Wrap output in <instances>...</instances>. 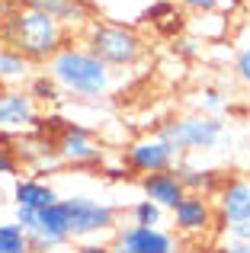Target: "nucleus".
<instances>
[{"label":"nucleus","instance_id":"f3484780","mask_svg":"<svg viewBox=\"0 0 250 253\" xmlns=\"http://www.w3.org/2000/svg\"><path fill=\"white\" fill-rule=\"evenodd\" d=\"M29 68L32 64L26 61L16 48H10V45L0 39V81H6V84L26 81V77H29Z\"/></svg>","mask_w":250,"mask_h":253},{"label":"nucleus","instance_id":"20e7f679","mask_svg":"<svg viewBox=\"0 0 250 253\" xmlns=\"http://www.w3.org/2000/svg\"><path fill=\"white\" fill-rule=\"evenodd\" d=\"M157 135L164 141L173 144L176 154H206V151L218 148L225 138V122L218 116H183V119H170L161 125Z\"/></svg>","mask_w":250,"mask_h":253},{"label":"nucleus","instance_id":"4468645a","mask_svg":"<svg viewBox=\"0 0 250 253\" xmlns=\"http://www.w3.org/2000/svg\"><path fill=\"white\" fill-rule=\"evenodd\" d=\"M218 211L225 224L250 221V179H228L218 189Z\"/></svg>","mask_w":250,"mask_h":253},{"label":"nucleus","instance_id":"c85d7f7f","mask_svg":"<svg viewBox=\"0 0 250 253\" xmlns=\"http://www.w3.org/2000/svg\"><path fill=\"white\" fill-rule=\"evenodd\" d=\"M247 231H250V221H247Z\"/></svg>","mask_w":250,"mask_h":253},{"label":"nucleus","instance_id":"bb28decb","mask_svg":"<svg viewBox=\"0 0 250 253\" xmlns=\"http://www.w3.org/2000/svg\"><path fill=\"white\" fill-rule=\"evenodd\" d=\"M225 253H250V241H228Z\"/></svg>","mask_w":250,"mask_h":253},{"label":"nucleus","instance_id":"4be33fe9","mask_svg":"<svg viewBox=\"0 0 250 253\" xmlns=\"http://www.w3.org/2000/svg\"><path fill=\"white\" fill-rule=\"evenodd\" d=\"M13 221L19 224V228L26 231V234H36V228H39V211L36 209H23V205H16V218Z\"/></svg>","mask_w":250,"mask_h":253},{"label":"nucleus","instance_id":"393cba45","mask_svg":"<svg viewBox=\"0 0 250 253\" xmlns=\"http://www.w3.org/2000/svg\"><path fill=\"white\" fill-rule=\"evenodd\" d=\"M180 6H186V10H196V13H212L221 6V0H176Z\"/></svg>","mask_w":250,"mask_h":253},{"label":"nucleus","instance_id":"f8f14e48","mask_svg":"<svg viewBox=\"0 0 250 253\" xmlns=\"http://www.w3.org/2000/svg\"><path fill=\"white\" fill-rule=\"evenodd\" d=\"M170 215H173V228L180 231V234H206V231L212 228L215 211H212V202H208L206 196L186 192V199H183Z\"/></svg>","mask_w":250,"mask_h":253},{"label":"nucleus","instance_id":"a211bd4d","mask_svg":"<svg viewBox=\"0 0 250 253\" xmlns=\"http://www.w3.org/2000/svg\"><path fill=\"white\" fill-rule=\"evenodd\" d=\"M26 90H29V96L36 99V103H45V106L48 103H61L64 99V90L55 84V77H51L48 71H45V74H32Z\"/></svg>","mask_w":250,"mask_h":253},{"label":"nucleus","instance_id":"423d86ee","mask_svg":"<svg viewBox=\"0 0 250 253\" xmlns=\"http://www.w3.org/2000/svg\"><path fill=\"white\" fill-rule=\"evenodd\" d=\"M176 151L170 141H164L161 135H144L135 138L128 148L122 151V161L125 167L138 176H151V173H164V170H173L176 167Z\"/></svg>","mask_w":250,"mask_h":253},{"label":"nucleus","instance_id":"0eeeda50","mask_svg":"<svg viewBox=\"0 0 250 253\" xmlns=\"http://www.w3.org/2000/svg\"><path fill=\"white\" fill-rule=\"evenodd\" d=\"M39 128V103L29 90H0V135H26Z\"/></svg>","mask_w":250,"mask_h":253},{"label":"nucleus","instance_id":"ddd939ff","mask_svg":"<svg viewBox=\"0 0 250 253\" xmlns=\"http://www.w3.org/2000/svg\"><path fill=\"white\" fill-rule=\"evenodd\" d=\"M26 6H32V10H42L48 13V16H55L58 23L64 26V32L71 29H87L90 23H93V10H90L87 0H26Z\"/></svg>","mask_w":250,"mask_h":253},{"label":"nucleus","instance_id":"2eb2a0df","mask_svg":"<svg viewBox=\"0 0 250 253\" xmlns=\"http://www.w3.org/2000/svg\"><path fill=\"white\" fill-rule=\"evenodd\" d=\"M13 202L23 205V209H48V205L61 202V196H58V189L51 183H45V179L39 176H16V183H13Z\"/></svg>","mask_w":250,"mask_h":253},{"label":"nucleus","instance_id":"39448f33","mask_svg":"<svg viewBox=\"0 0 250 253\" xmlns=\"http://www.w3.org/2000/svg\"><path fill=\"white\" fill-rule=\"evenodd\" d=\"M64 205L71 218V241H96L103 234H116L119 228V215L106 202H96L90 196H71L64 199Z\"/></svg>","mask_w":250,"mask_h":253},{"label":"nucleus","instance_id":"a878e982","mask_svg":"<svg viewBox=\"0 0 250 253\" xmlns=\"http://www.w3.org/2000/svg\"><path fill=\"white\" fill-rule=\"evenodd\" d=\"M71 253H113V247L103 244V241H83V244H77Z\"/></svg>","mask_w":250,"mask_h":253},{"label":"nucleus","instance_id":"1a4fd4ad","mask_svg":"<svg viewBox=\"0 0 250 253\" xmlns=\"http://www.w3.org/2000/svg\"><path fill=\"white\" fill-rule=\"evenodd\" d=\"M55 148L61 167H90L103 161V148L83 125H64L61 135L55 138Z\"/></svg>","mask_w":250,"mask_h":253},{"label":"nucleus","instance_id":"cd10ccee","mask_svg":"<svg viewBox=\"0 0 250 253\" xmlns=\"http://www.w3.org/2000/svg\"><path fill=\"white\" fill-rule=\"evenodd\" d=\"M176 45H180V51H183L186 58H193L196 51H199V48H196V42H193V39H183V42H176Z\"/></svg>","mask_w":250,"mask_h":253},{"label":"nucleus","instance_id":"f257e3e1","mask_svg":"<svg viewBox=\"0 0 250 253\" xmlns=\"http://www.w3.org/2000/svg\"><path fill=\"white\" fill-rule=\"evenodd\" d=\"M3 42L10 48H16L19 55L29 64H48L58 51L68 45V32L58 23L55 16L42 10H32V6H23V10H13L10 16L3 19V29H0Z\"/></svg>","mask_w":250,"mask_h":253},{"label":"nucleus","instance_id":"5701e85b","mask_svg":"<svg viewBox=\"0 0 250 253\" xmlns=\"http://www.w3.org/2000/svg\"><path fill=\"white\" fill-rule=\"evenodd\" d=\"M19 173V157L13 148H0V176H16Z\"/></svg>","mask_w":250,"mask_h":253},{"label":"nucleus","instance_id":"f03ea898","mask_svg":"<svg viewBox=\"0 0 250 253\" xmlns=\"http://www.w3.org/2000/svg\"><path fill=\"white\" fill-rule=\"evenodd\" d=\"M48 74L64 90V96H81V99H100L116 84V71L106 68L93 51L74 42H68L48 61Z\"/></svg>","mask_w":250,"mask_h":253},{"label":"nucleus","instance_id":"dca6fc26","mask_svg":"<svg viewBox=\"0 0 250 253\" xmlns=\"http://www.w3.org/2000/svg\"><path fill=\"white\" fill-rule=\"evenodd\" d=\"M176 173H180V179H183V186H186V192H196V196H212L215 189H221V176H218V170H196V167H189V164H176Z\"/></svg>","mask_w":250,"mask_h":253},{"label":"nucleus","instance_id":"aec40b11","mask_svg":"<svg viewBox=\"0 0 250 253\" xmlns=\"http://www.w3.org/2000/svg\"><path fill=\"white\" fill-rule=\"evenodd\" d=\"M164 215H167V211H164L161 205H154L151 199H138V202L131 205V224H141V228H161Z\"/></svg>","mask_w":250,"mask_h":253},{"label":"nucleus","instance_id":"9d476101","mask_svg":"<svg viewBox=\"0 0 250 253\" xmlns=\"http://www.w3.org/2000/svg\"><path fill=\"white\" fill-rule=\"evenodd\" d=\"M16 157H19V164H26V167H32V170H58L61 167L55 138H48L39 128L16 138Z\"/></svg>","mask_w":250,"mask_h":253},{"label":"nucleus","instance_id":"7ed1b4c3","mask_svg":"<svg viewBox=\"0 0 250 253\" xmlns=\"http://www.w3.org/2000/svg\"><path fill=\"white\" fill-rule=\"evenodd\" d=\"M83 48L93 51L106 68L113 71H128V68H138L144 61V39L138 36L131 26H119V23H93L83 29Z\"/></svg>","mask_w":250,"mask_h":253},{"label":"nucleus","instance_id":"6ab92c4d","mask_svg":"<svg viewBox=\"0 0 250 253\" xmlns=\"http://www.w3.org/2000/svg\"><path fill=\"white\" fill-rule=\"evenodd\" d=\"M0 253H29V234L16 221H0Z\"/></svg>","mask_w":250,"mask_h":253},{"label":"nucleus","instance_id":"412c9836","mask_svg":"<svg viewBox=\"0 0 250 253\" xmlns=\"http://www.w3.org/2000/svg\"><path fill=\"white\" fill-rule=\"evenodd\" d=\"M199 106H202L206 116H218V112L228 106V99H225V93H221L218 86H206V90L199 93Z\"/></svg>","mask_w":250,"mask_h":253},{"label":"nucleus","instance_id":"9b49d317","mask_svg":"<svg viewBox=\"0 0 250 253\" xmlns=\"http://www.w3.org/2000/svg\"><path fill=\"white\" fill-rule=\"evenodd\" d=\"M141 192H144V199L161 205L164 211H173L176 205L186 199V186H183L176 167L164 170V173H151V176H141Z\"/></svg>","mask_w":250,"mask_h":253},{"label":"nucleus","instance_id":"b1692460","mask_svg":"<svg viewBox=\"0 0 250 253\" xmlns=\"http://www.w3.org/2000/svg\"><path fill=\"white\" fill-rule=\"evenodd\" d=\"M234 71H238V77L250 86V48H241L238 55H234Z\"/></svg>","mask_w":250,"mask_h":253},{"label":"nucleus","instance_id":"6e6552de","mask_svg":"<svg viewBox=\"0 0 250 253\" xmlns=\"http://www.w3.org/2000/svg\"><path fill=\"white\" fill-rule=\"evenodd\" d=\"M113 253H176V237L164 228L125 224L113 234Z\"/></svg>","mask_w":250,"mask_h":253}]
</instances>
